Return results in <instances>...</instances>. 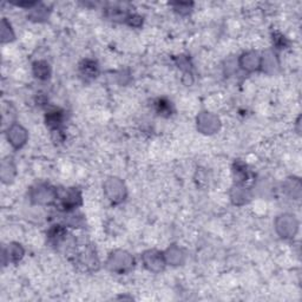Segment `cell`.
<instances>
[{
    "instance_id": "obj_2",
    "label": "cell",
    "mask_w": 302,
    "mask_h": 302,
    "mask_svg": "<svg viewBox=\"0 0 302 302\" xmlns=\"http://www.w3.org/2000/svg\"><path fill=\"white\" fill-rule=\"evenodd\" d=\"M107 268L112 273L127 274L134 268V258L128 251L118 249L109 255Z\"/></svg>"
},
{
    "instance_id": "obj_3",
    "label": "cell",
    "mask_w": 302,
    "mask_h": 302,
    "mask_svg": "<svg viewBox=\"0 0 302 302\" xmlns=\"http://www.w3.org/2000/svg\"><path fill=\"white\" fill-rule=\"evenodd\" d=\"M30 198H31V201L35 205H52L58 198V191H57L56 188L51 187L50 184L40 183L31 188V190H30Z\"/></svg>"
},
{
    "instance_id": "obj_13",
    "label": "cell",
    "mask_w": 302,
    "mask_h": 302,
    "mask_svg": "<svg viewBox=\"0 0 302 302\" xmlns=\"http://www.w3.org/2000/svg\"><path fill=\"white\" fill-rule=\"evenodd\" d=\"M261 69L263 70V72L268 74L276 72V70L279 69V60L274 52L267 51L263 57H261Z\"/></svg>"
},
{
    "instance_id": "obj_5",
    "label": "cell",
    "mask_w": 302,
    "mask_h": 302,
    "mask_svg": "<svg viewBox=\"0 0 302 302\" xmlns=\"http://www.w3.org/2000/svg\"><path fill=\"white\" fill-rule=\"evenodd\" d=\"M275 229L282 239H293L299 230V222L294 215L283 214L275 220Z\"/></svg>"
},
{
    "instance_id": "obj_4",
    "label": "cell",
    "mask_w": 302,
    "mask_h": 302,
    "mask_svg": "<svg viewBox=\"0 0 302 302\" xmlns=\"http://www.w3.org/2000/svg\"><path fill=\"white\" fill-rule=\"evenodd\" d=\"M104 188V194L107 196L109 201L113 205H118L122 203L127 197V187L123 183V181H120L117 177H110L105 181L103 184Z\"/></svg>"
},
{
    "instance_id": "obj_14",
    "label": "cell",
    "mask_w": 302,
    "mask_h": 302,
    "mask_svg": "<svg viewBox=\"0 0 302 302\" xmlns=\"http://www.w3.org/2000/svg\"><path fill=\"white\" fill-rule=\"evenodd\" d=\"M79 71H81L82 77H84L86 81L89 79H93L97 77L98 72H99V67L98 64L91 59H85L79 64Z\"/></svg>"
},
{
    "instance_id": "obj_20",
    "label": "cell",
    "mask_w": 302,
    "mask_h": 302,
    "mask_svg": "<svg viewBox=\"0 0 302 302\" xmlns=\"http://www.w3.org/2000/svg\"><path fill=\"white\" fill-rule=\"evenodd\" d=\"M33 73H35L38 79H47L51 74V69L50 65L44 60H39V62H36L33 64Z\"/></svg>"
},
{
    "instance_id": "obj_22",
    "label": "cell",
    "mask_w": 302,
    "mask_h": 302,
    "mask_svg": "<svg viewBox=\"0 0 302 302\" xmlns=\"http://www.w3.org/2000/svg\"><path fill=\"white\" fill-rule=\"evenodd\" d=\"M14 38V33L11 29V25L7 24V21L4 19L2 22V40L3 43H6V41H11L13 40Z\"/></svg>"
},
{
    "instance_id": "obj_17",
    "label": "cell",
    "mask_w": 302,
    "mask_h": 302,
    "mask_svg": "<svg viewBox=\"0 0 302 302\" xmlns=\"http://www.w3.org/2000/svg\"><path fill=\"white\" fill-rule=\"evenodd\" d=\"M285 191L287 195H289L290 197L294 199H299L301 196V183L299 179H288L285 182Z\"/></svg>"
},
{
    "instance_id": "obj_11",
    "label": "cell",
    "mask_w": 302,
    "mask_h": 302,
    "mask_svg": "<svg viewBox=\"0 0 302 302\" xmlns=\"http://www.w3.org/2000/svg\"><path fill=\"white\" fill-rule=\"evenodd\" d=\"M230 199L235 206H243L250 199V194L243 184H235L230 190Z\"/></svg>"
},
{
    "instance_id": "obj_15",
    "label": "cell",
    "mask_w": 302,
    "mask_h": 302,
    "mask_svg": "<svg viewBox=\"0 0 302 302\" xmlns=\"http://www.w3.org/2000/svg\"><path fill=\"white\" fill-rule=\"evenodd\" d=\"M24 254H25L24 248H22L20 244L11 243V244H9V247L4 250V259L7 258L10 262L17 263L18 261H20V260L22 259Z\"/></svg>"
},
{
    "instance_id": "obj_6",
    "label": "cell",
    "mask_w": 302,
    "mask_h": 302,
    "mask_svg": "<svg viewBox=\"0 0 302 302\" xmlns=\"http://www.w3.org/2000/svg\"><path fill=\"white\" fill-rule=\"evenodd\" d=\"M142 262L146 269L153 273H161L167 266L164 253L155 250V249H150V250L143 253Z\"/></svg>"
},
{
    "instance_id": "obj_8",
    "label": "cell",
    "mask_w": 302,
    "mask_h": 302,
    "mask_svg": "<svg viewBox=\"0 0 302 302\" xmlns=\"http://www.w3.org/2000/svg\"><path fill=\"white\" fill-rule=\"evenodd\" d=\"M6 136H7V139H9L10 144L12 145L14 149L22 148L29 139V134L25 128H22L17 123H14L12 125L9 127Z\"/></svg>"
},
{
    "instance_id": "obj_9",
    "label": "cell",
    "mask_w": 302,
    "mask_h": 302,
    "mask_svg": "<svg viewBox=\"0 0 302 302\" xmlns=\"http://www.w3.org/2000/svg\"><path fill=\"white\" fill-rule=\"evenodd\" d=\"M58 198L60 199V205L65 210H72L82 205V194L76 188L66 189L62 195L58 194Z\"/></svg>"
},
{
    "instance_id": "obj_12",
    "label": "cell",
    "mask_w": 302,
    "mask_h": 302,
    "mask_svg": "<svg viewBox=\"0 0 302 302\" xmlns=\"http://www.w3.org/2000/svg\"><path fill=\"white\" fill-rule=\"evenodd\" d=\"M164 258L167 264H171V266H181L183 264L184 260H186V254L184 251L177 245L172 244L164 251Z\"/></svg>"
},
{
    "instance_id": "obj_7",
    "label": "cell",
    "mask_w": 302,
    "mask_h": 302,
    "mask_svg": "<svg viewBox=\"0 0 302 302\" xmlns=\"http://www.w3.org/2000/svg\"><path fill=\"white\" fill-rule=\"evenodd\" d=\"M197 130L205 135H213L221 128L220 118L211 112H201L197 116Z\"/></svg>"
},
{
    "instance_id": "obj_18",
    "label": "cell",
    "mask_w": 302,
    "mask_h": 302,
    "mask_svg": "<svg viewBox=\"0 0 302 302\" xmlns=\"http://www.w3.org/2000/svg\"><path fill=\"white\" fill-rule=\"evenodd\" d=\"M66 230L62 225H55L48 232V240L54 245H60L66 239Z\"/></svg>"
},
{
    "instance_id": "obj_21",
    "label": "cell",
    "mask_w": 302,
    "mask_h": 302,
    "mask_svg": "<svg viewBox=\"0 0 302 302\" xmlns=\"http://www.w3.org/2000/svg\"><path fill=\"white\" fill-rule=\"evenodd\" d=\"M48 17L47 10L45 7H38V9H31V12H30V18L35 21H41L44 19H46Z\"/></svg>"
},
{
    "instance_id": "obj_1",
    "label": "cell",
    "mask_w": 302,
    "mask_h": 302,
    "mask_svg": "<svg viewBox=\"0 0 302 302\" xmlns=\"http://www.w3.org/2000/svg\"><path fill=\"white\" fill-rule=\"evenodd\" d=\"M70 260L83 271H93L99 268V260L92 244L73 243L67 250Z\"/></svg>"
},
{
    "instance_id": "obj_16",
    "label": "cell",
    "mask_w": 302,
    "mask_h": 302,
    "mask_svg": "<svg viewBox=\"0 0 302 302\" xmlns=\"http://www.w3.org/2000/svg\"><path fill=\"white\" fill-rule=\"evenodd\" d=\"M16 176V165L12 158H6L2 163V180L4 183H11Z\"/></svg>"
},
{
    "instance_id": "obj_25",
    "label": "cell",
    "mask_w": 302,
    "mask_h": 302,
    "mask_svg": "<svg viewBox=\"0 0 302 302\" xmlns=\"http://www.w3.org/2000/svg\"><path fill=\"white\" fill-rule=\"evenodd\" d=\"M127 22L130 26H132V28H139V26L143 24V20H142V17L137 16V14H130Z\"/></svg>"
},
{
    "instance_id": "obj_23",
    "label": "cell",
    "mask_w": 302,
    "mask_h": 302,
    "mask_svg": "<svg viewBox=\"0 0 302 302\" xmlns=\"http://www.w3.org/2000/svg\"><path fill=\"white\" fill-rule=\"evenodd\" d=\"M173 10H175V12L182 14V16H187L191 12V7H192V4H189V3H175V4H171Z\"/></svg>"
},
{
    "instance_id": "obj_19",
    "label": "cell",
    "mask_w": 302,
    "mask_h": 302,
    "mask_svg": "<svg viewBox=\"0 0 302 302\" xmlns=\"http://www.w3.org/2000/svg\"><path fill=\"white\" fill-rule=\"evenodd\" d=\"M45 120H46V125L50 128L52 132L58 131L63 123V113L59 111H51L47 113Z\"/></svg>"
},
{
    "instance_id": "obj_10",
    "label": "cell",
    "mask_w": 302,
    "mask_h": 302,
    "mask_svg": "<svg viewBox=\"0 0 302 302\" xmlns=\"http://www.w3.org/2000/svg\"><path fill=\"white\" fill-rule=\"evenodd\" d=\"M239 65L242 67L244 71L254 72V71L261 69V57H260L258 52H247V54H243L240 57Z\"/></svg>"
},
{
    "instance_id": "obj_24",
    "label": "cell",
    "mask_w": 302,
    "mask_h": 302,
    "mask_svg": "<svg viewBox=\"0 0 302 302\" xmlns=\"http://www.w3.org/2000/svg\"><path fill=\"white\" fill-rule=\"evenodd\" d=\"M156 108L157 112L160 113V115H165V113H167V116H169L170 112H171V105H170L169 102L165 99H158L156 103Z\"/></svg>"
}]
</instances>
